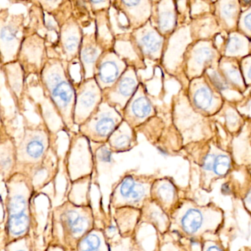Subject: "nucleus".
Instances as JSON below:
<instances>
[{
	"instance_id": "nucleus-44",
	"label": "nucleus",
	"mask_w": 251,
	"mask_h": 251,
	"mask_svg": "<svg viewBox=\"0 0 251 251\" xmlns=\"http://www.w3.org/2000/svg\"><path fill=\"white\" fill-rule=\"evenodd\" d=\"M242 1H243V2L245 5H248V4H249L250 2H251V0H242Z\"/></svg>"
},
{
	"instance_id": "nucleus-2",
	"label": "nucleus",
	"mask_w": 251,
	"mask_h": 251,
	"mask_svg": "<svg viewBox=\"0 0 251 251\" xmlns=\"http://www.w3.org/2000/svg\"><path fill=\"white\" fill-rule=\"evenodd\" d=\"M6 186V245L26 237L32 223L31 200L35 192L33 180L16 172L5 181Z\"/></svg>"
},
{
	"instance_id": "nucleus-12",
	"label": "nucleus",
	"mask_w": 251,
	"mask_h": 251,
	"mask_svg": "<svg viewBox=\"0 0 251 251\" xmlns=\"http://www.w3.org/2000/svg\"><path fill=\"white\" fill-rule=\"evenodd\" d=\"M140 83L137 69L128 66L123 75L111 87L102 91L103 100L122 114Z\"/></svg>"
},
{
	"instance_id": "nucleus-35",
	"label": "nucleus",
	"mask_w": 251,
	"mask_h": 251,
	"mask_svg": "<svg viewBox=\"0 0 251 251\" xmlns=\"http://www.w3.org/2000/svg\"><path fill=\"white\" fill-rule=\"evenodd\" d=\"M222 14L223 17L226 19L227 23H230V21L234 19L236 14V5L233 2H223L222 5Z\"/></svg>"
},
{
	"instance_id": "nucleus-28",
	"label": "nucleus",
	"mask_w": 251,
	"mask_h": 251,
	"mask_svg": "<svg viewBox=\"0 0 251 251\" xmlns=\"http://www.w3.org/2000/svg\"><path fill=\"white\" fill-rule=\"evenodd\" d=\"M76 185L70 191V201L77 205H89L88 198L91 184V176L75 180Z\"/></svg>"
},
{
	"instance_id": "nucleus-43",
	"label": "nucleus",
	"mask_w": 251,
	"mask_h": 251,
	"mask_svg": "<svg viewBox=\"0 0 251 251\" xmlns=\"http://www.w3.org/2000/svg\"><path fill=\"white\" fill-rule=\"evenodd\" d=\"M246 201H248V202L249 203H251V193L248 195V198H247Z\"/></svg>"
},
{
	"instance_id": "nucleus-16",
	"label": "nucleus",
	"mask_w": 251,
	"mask_h": 251,
	"mask_svg": "<svg viewBox=\"0 0 251 251\" xmlns=\"http://www.w3.org/2000/svg\"><path fill=\"white\" fill-rule=\"evenodd\" d=\"M155 110L142 83L123 110V119L136 129L154 115Z\"/></svg>"
},
{
	"instance_id": "nucleus-13",
	"label": "nucleus",
	"mask_w": 251,
	"mask_h": 251,
	"mask_svg": "<svg viewBox=\"0 0 251 251\" xmlns=\"http://www.w3.org/2000/svg\"><path fill=\"white\" fill-rule=\"evenodd\" d=\"M128 67L114 50L104 51L95 64L94 78L102 91L111 87Z\"/></svg>"
},
{
	"instance_id": "nucleus-33",
	"label": "nucleus",
	"mask_w": 251,
	"mask_h": 251,
	"mask_svg": "<svg viewBox=\"0 0 251 251\" xmlns=\"http://www.w3.org/2000/svg\"><path fill=\"white\" fill-rule=\"evenodd\" d=\"M212 52L207 47H201L195 50L193 55V64L196 67H201L212 58Z\"/></svg>"
},
{
	"instance_id": "nucleus-10",
	"label": "nucleus",
	"mask_w": 251,
	"mask_h": 251,
	"mask_svg": "<svg viewBox=\"0 0 251 251\" xmlns=\"http://www.w3.org/2000/svg\"><path fill=\"white\" fill-rule=\"evenodd\" d=\"M74 123L77 127L89 119L103 100V92L94 77L81 80L75 85Z\"/></svg>"
},
{
	"instance_id": "nucleus-30",
	"label": "nucleus",
	"mask_w": 251,
	"mask_h": 251,
	"mask_svg": "<svg viewBox=\"0 0 251 251\" xmlns=\"http://www.w3.org/2000/svg\"><path fill=\"white\" fill-rule=\"evenodd\" d=\"M193 100L195 105L201 110L207 111L214 105V96L206 86L198 88L194 93Z\"/></svg>"
},
{
	"instance_id": "nucleus-5",
	"label": "nucleus",
	"mask_w": 251,
	"mask_h": 251,
	"mask_svg": "<svg viewBox=\"0 0 251 251\" xmlns=\"http://www.w3.org/2000/svg\"><path fill=\"white\" fill-rule=\"evenodd\" d=\"M152 185V180L148 176L129 172L114 186L110 196V204L114 209L122 207L142 209L151 199Z\"/></svg>"
},
{
	"instance_id": "nucleus-6",
	"label": "nucleus",
	"mask_w": 251,
	"mask_h": 251,
	"mask_svg": "<svg viewBox=\"0 0 251 251\" xmlns=\"http://www.w3.org/2000/svg\"><path fill=\"white\" fill-rule=\"evenodd\" d=\"M25 18L23 13L14 14L8 8L0 11L1 65L17 61L25 37Z\"/></svg>"
},
{
	"instance_id": "nucleus-47",
	"label": "nucleus",
	"mask_w": 251,
	"mask_h": 251,
	"mask_svg": "<svg viewBox=\"0 0 251 251\" xmlns=\"http://www.w3.org/2000/svg\"></svg>"
},
{
	"instance_id": "nucleus-7",
	"label": "nucleus",
	"mask_w": 251,
	"mask_h": 251,
	"mask_svg": "<svg viewBox=\"0 0 251 251\" xmlns=\"http://www.w3.org/2000/svg\"><path fill=\"white\" fill-rule=\"evenodd\" d=\"M123 120V114L103 100L89 119L78 126V132L90 142L104 145Z\"/></svg>"
},
{
	"instance_id": "nucleus-45",
	"label": "nucleus",
	"mask_w": 251,
	"mask_h": 251,
	"mask_svg": "<svg viewBox=\"0 0 251 251\" xmlns=\"http://www.w3.org/2000/svg\"><path fill=\"white\" fill-rule=\"evenodd\" d=\"M152 2H158V0H152Z\"/></svg>"
},
{
	"instance_id": "nucleus-29",
	"label": "nucleus",
	"mask_w": 251,
	"mask_h": 251,
	"mask_svg": "<svg viewBox=\"0 0 251 251\" xmlns=\"http://www.w3.org/2000/svg\"><path fill=\"white\" fill-rule=\"evenodd\" d=\"M203 221V215L200 210L190 208L182 216L180 225L185 232L189 234H194L201 228Z\"/></svg>"
},
{
	"instance_id": "nucleus-46",
	"label": "nucleus",
	"mask_w": 251,
	"mask_h": 251,
	"mask_svg": "<svg viewBox=\"0 0 251 251\" xmlns=\"http://www.w3.org/2000/svg\"><path fill=\"white\" fill-rule=\"evenodd\" d=\"M177 1H180V0H177Z\"/></svg>"
},
{
	"instance_id": "nucleus-4",
	"label": "nucleus",
	"mask_w": 251,
	"mask_h": 251,
	"mask_svg": "<svg viewBox=\"0 0 251 251\" xmlns=\"http://www.w3.org/2000/svg\"><path fill=\"white\" fill-rule=\"evenodd\" d=\"M50 145V132L46 125L26 126L23 138L17 145L16 172L31 178L43 167Z\"/></svg>"
},
{
	"instance_id": "nucleus-42",
	"label": "nucleus",
	"mask_w": 251,
	"mask_h": 251,
	"mask_svg": "<svg viewBox=\"0 0 251 251\" xmlns=\"http://www.w3.org/2000/svg\"><path fill=\"white\" fill-rule=\"evenodd\" d=\"M248 78L251 79V67H250L249 70H248Z\"/></svg>"
},
{
	"instance_id": "nucleus-36",
	"label": "nucleus",
	"mask_w": 251,
	"mask_h": 251,
	"mask_svg": "<svg viewBox=\"0 0 251 251\" xmlns=\"http://www.w3.org/2000/svg\"><path fill=\"white\" fill-rule=\"evenodd\" d=\"M243 47V41L237 36H233L230 38V42L227 45V51L231 54L238 53L242 50Z\"/></svg>"
},
{
	"instance_id": "nucleus-17",
	"label": "nucleus",
	"mask_w": 251,
	"mask_h": 251,
	"mask_svg": "<svg viewBox=\"0 0 251 251\" xmlns=\"http://www.w3.org/2000/svg\"><path fill=\"white\" fill-rule=\"evenodd\" d=\"M103 52L98 43L95 30L84 33L78 57L81 80L94 77L95 64Z\"/></svg>"
},
{
	"instance_id": "nucleus-23",
	"label": "nucleus",
	"mask_w": 251,
	"mask_h": 251,
	"mask_svg": "<svg viewBox=\"0 0 251 251\" xmlns=\"http://www.w3.org/2000/svg\"><path fill=\"white\" fill-rule=\"evenodd\" d=\"M113 50L127 62L128 66L136 67L138 71L145 68V61L136 53L130 42L129 31L116 36L115 45Z\"/></svg>"
},
{
	"instance_id": "nucleus-20",
	"label": "nucleus",
	"mask_w": 251,
	"mask_h": 251,
	"mask_svg": "<svg viewBox=\"0 0 251 251\" xmlns=\"http://www.w3.org/2000/svg\"><path fill=\"white\" fill-rule=\"evenodd\" d=\"M152 25L162 35L172 31L176 23L173 0H158L155 8L152 6L151 19Z\"/></svg>"
},
{
	"instance_id": "nucleus-9",
	"label": "nucleus",
	"mask_w": 251,
	"mask_h": 251,
	"mask_svg": "<svg viewBox=\"0 0 251 251\" xmlns=\"http://www.w3.org/2000/svg\"><path fill=\"white\" fill-rule=\"evenodd\" d=\"M49 58L46 39L39 33L25 35L19 52L17 61L23 67L26 77H39Z\"/></svg>"
},
{
	"instance_id": "nucleus-37",
	"label": "nucleus",
	"mask_w": 251,
	"mask_h": 251,
	"mask_svg": "<svg viewBox=\"0 0 251 251\" xmlns=\"http://www.w3.org/2000/svg\"><path fill=\"white\" fill-rule=\"evenodd\" d=\"M210 76H211V80H212L213 83H214L216 86L220 90H224L227 88V85L225 83L224 80L220 77V76L219 75L218 73L215 71H212L210 74Z\"/></svg>"
},
{
	"instance_id": "nucleus-1",
	"label": "nucleus",
	"mask_w": 251,
	"mask_h": 251,
	"mask_svg": "<svg viewBox=\"0 0 251 251\" xmlns=\"http://www.w3.org/2000/svg\"><path fill=\"white\" fill-rule=\"evenodd\" d=\"M69 66L70 64L60 57L49 56L39 78L44 93L53 105L63 124L72 130L75 126L76 89Z\"/></svg>"
},
{
	"instance_id": "nucleus-21",
	"label": "nucleus",
	"mask_w": 251,
	"mask_h": 251,
	"mask_svg": "<svg viewBox=\"0 0 251 251\" xmlns=\"http://www.w3.org/2000/svg\"><path fill=\"white\" fill-rule=\"evenodd\" d=\"M1 70L5 77V84L14 99L20 101L23 98L25 83V73L18 61L2 64Z\"/></svg>"
},
{
	"instance_id": "nucleus-11",
	"label": "nucleus",
	"mask_w": 251,
	"mask_h": 251,
	"mask_svg": "<svg viewBox=\"0 0 251 251\" xmlns=\"http://www.w3.org/2000/svg\"><path fill=\"white\" fill-rule=\"evenodd\" d=\"M129 38L136 53L143 61H156L161 58L164 37L150 20L141 27L129 31Z\"/></svg>"
},
{
	"instance_id": "nucleus-38",
	"label": "nucleus",
	"mask_w": 251,
	"mask_h": 251,
	"mask_svg": "<svg viewBox=\"0 0 251 251\" xmlns=\"http://www.w3.org/2000/svg\"><path fill=\"white\" fill-rule=\"evenodd\" d=\"M215 155L214 154H208L205 157L203 160V167H202L204 170L206 171H211Z\"/></svg>"
},
{
	"instance_id": "nucleus-8",
	"label": "nucleus",
	"mask_w": 251,
	"mask_h": 251,
	"mask_svg": "<svg viewBox=\"0 0 251 251\" xmlns=\"http://www.w3.org/2000/svg\"><path fill=\"white\" fill-rule=\"evenodd\" d=\"M66 168L72 182L92 176L94 168V155L90 140L79 133L70 140L66 155Z\"/></svg>"
},
{
	"instance_id": "nucleus-18",
	"label": "nucleus",
	"mask_w": 251,
	"mask_h": 251,
	"mask_svg": "<svg viewBox=\"0 0 251 251\" xmlns=\"http://www.w3.org/2000/svg\"><path fill=\"white\" fill-rule=\"evenodd\" d=\"M95 33L97 41L104 51L114 49L116 35L113 29L110 10H103L95 14Z\"/></svg>"
},
{
	"instance_id": "nucleus-25",
	"label": "nucleus",
	"mask_w": 251,
	"mask_h": 251,
	"mask_svg": "<svg viewBox=\"0 0 251 251\" xmlns=\"http://www.w3.org/2000/svg\"><path fill=\"white\" fill-rule=\"evenodd\" d=\"M105 230L94 227L88 232L79 242L77 251H110Z\"/></svg>"
},
{
	"instance_id": "nucleus-15",
	"label": "nucleus",
	"mask_w": 251,
	"mask_h": 251,
	"mask_svg": "<svg viewBox=\"0 0 251 251\" xmlns=\"http://www.w3.org/2000/svg\"><path fill=\"white\" fill-rule=\"evenodd\" d=\"M111 8L126 19L128 31L149 21L152 14V0H111Z\"/></svg>"
},
{
	"instance_id": "nucleus-14",
	"label": "nucleus",
	"mask_w": 251,
	"mask_h": 251,
	"mask_svg": "<svg viewBox=\"0 0 251 251\" xmlns=\"http://www.w3.org/2000/svg\"><path fill=\"white\" fill-rule=\"evenodd\" d=\"M83 35V27L73 15L60 27L57 45L61 58L70 64L78 61Z\"/></svg>"
},
{
	"instance_id": "nucleus-34",
	"label": "nucleus",
	"mask_w": 251,
	"mask_h": 251,
	"mask_svg": "<svg viewBox=\"0 0 251 251\" xmlns=\"http://www.w3.org/2000/svg\"><path fill=\"white\" fill-rule=\"evenodd\" d=\"M90 5L94 14L98 11L103 10H110L111 8V0H86Z\"/></svg>"
},
{
	"instance_id": "nucleus-31",
	"label": "nucleus",
	"mask_w": 251,
	"mask_h": 251,
	"mask_svg": "<svg viewBox=\"0 0 251 251\" xmlns=\"http://www.w3.org/2000/svg\"><path fill=\"white\" fill-rule=\"evenodd\" d=\"M68 0H27L32 5L43 10L45 14L52 16L62 8Z\"/></svg>"
},
{
	"instance_id": "nucleus-24",
	"label": "nucleus",
	"mask_w": 251,
	"mask_h": 251,
	"mask_svg": "<svg viewBox=\"0 0 251 251\" xmlns=\"http://www.w3.org/2000/svg\"><path fill=\"white\" fill-rule=\"evenodd\" d=\"M17 165V145L13 139L7 136L1 142V173L2 178L6 181L16 173Z\"/></svg>"
},
{
	"instance_id": "nucleus-22",
	"label": "nucleus",
	"mask_w": 251,
	"mask_h": 251,
	"mask_svg": "<svg viewBox=\"0 0 251 251\" xmlns=\"http://www.w3.org/2000/svg\"><path fill=\"white\" fill-rule=\"evenodd\" d=\"M114 219L120 235L130 238L134 234L136 227L142 218V209L133 207L115 208Z\"/></svg>"
},
{
	"instance_id": "nucleus-32",
	"label": "nucleus",
	"mask_w": 251,
	"mask_h": 251,
	"mask_svg": "<svg viewBox=\"0 0 251 251\" xmlns=\"http://www.w3.org/2000/svg\"><path fill=\"white\" fill-rule=\"evenodd\" d=\"M230 158L226 155H215L211 171L217 176H225L230 169Z\"/></svg>"
},
{
	"instance_id": "nucleus-19",
	"label": "nucleus",
	"mask_w": 251,
	"mask_h": 251,
	"mask_svg": "<svg viewBox=\"0 0 251 251\" xmlns=\"http://www.w3.org/2000/svg\"><path fill=\"white\" fill-rule=\"evenodd\" d=\"M111 152H127L137 144L136 129L123 120L106 142Z\"/></svg>"
},
{
	"instance_id": "nucleus-3",
	"label": "nucleus",
	"mask_w": 251,
	"mask_h": 251,
	"mask_svg": "<svg viewBox=\"0 0 251 251\" xmlns=\"http://www.w3.org/2000/svg\"><path fill=\"white\" fill-rule=\"evenodd\" d=\"M53 238L55 246L77 251L80 239L95 227V217L90 205H82L68 201L53 211Z\"/></svg>"
},
{
	"instance_id": "nucleus-39",
	"label": "nucleus",
	"mask_w": 251,
	"mask_h": 251,
	"mask_svg": "<svg viewBox=\"0 0 251 251\" xmlns=\"http://www.w3.org/2000/svg\"><path fill=\"white\" fill-rule=\"evenodd\" d=\"M228 73L229 77L231 79L232 81L235 82V83H239L240 81V76H239V73L234 69H230L227 72Z\"/></svg>"
},
{
	"instance_id": "nucleus-27",
	"label": "nucleus",
	"mask_w": 251,
	"mask_h": 251,
	"mask_svg": "<svg viewBox=\"0 0 251 251\" xmlns=\"http://www.w3.org/2000/svg\"><path fill=\"white\" fill-rule=\"evenodd\" d=\"M175 194L174 186L167 180L152 183L151 198L158 205L167 206L170 205L174 201Z\"/></svg>"
},
{
	"instance_id": "nucleus-41",
	"label": "nucleus",
	"mask_w": 251,
	"mask_h": 251,
	"mask_svg": "<svg viewBox=\"0 0 251 251\" xmlns=\"http://www.w3.org/2000/svg\"><path fill=\"white\" fill-rule=\"evenodd\" d=\"M211 250H216V251H220V248H218L217 246H212V247H209V248H208V251H211Z\"/></svg>"
},
{
	"instance_id": "nucleus-40",
	"label": "nucleus",
	"mask_w": 251,
	"mask_h": 251,
	"mask_svg": "<svg viewBox=\"0 0 251 251\" xmlns=\"http://www.w3.org/2000/svg\"><path fill=\"white\" fill-rule=\"evenodd\" d=\"M243 23L245 28H246L247 30H249V31H251V14L245 16V19H244Z\"/></svg>"
},
{
	"instance_id": "nucleus-26",
	"label": "nucleus",
	"mask_w": 251,
	"mask_h": 251,
	"mask_svg": "<svg viewBox=\"0 0 251 251\" xmlns=\"http://www.w3.org/2000/svg\"><path fill=\"white\" fill-rule=\"evenodd\" d=\"M141 221L150 223L158 227L159 230H164L167 225L165 214L159 205L155 202L148 200L142 208Z\"/></svg>"
}]
</instances>
